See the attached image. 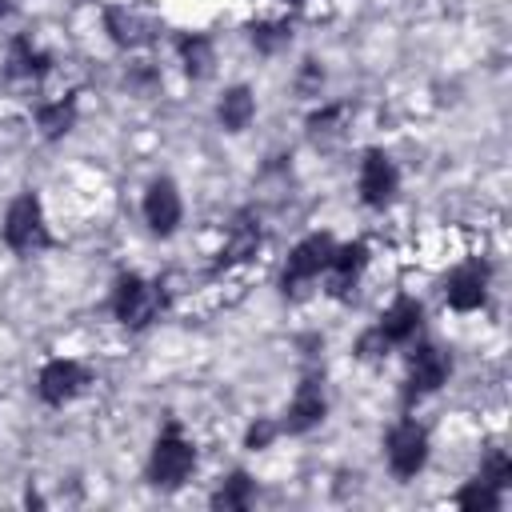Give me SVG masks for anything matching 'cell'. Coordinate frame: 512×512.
I'll return each mask as SVG.
<instances>
[{"mask_svg": "<svg viewBox=\"0 0 512 512\" xmlns=\"http://www.w3.org/2000/svg\"><path fill=\"white\" fill-rule=\"evenodd\" d=\"M248 504H252V476L248 472H232L212 492V508H220V512H244Z\"/></svg>", "mask_w": 512, "mask_h": 512, "instance_id": "cell-20", "label": "cell"}, {"mask_svg": "<svg viewBox=\"0 0 512 512\" xmlns=\"http://www.w3.org/2000/svg\"><path fill=\"white\" fill-rule=\"evenodd\" d=\"M36 128L48 136V140H60L76 128V100L72 96H60V100H48L36 108Z\"/></svg>", "mask_w": 512, "mask_h": 512, "instance_id": "cell-17", "label": "cell"}, {"mask_svg": "<svg viewBox=\"0 0 512 512\" xmlns=\"http://www.w3.org/2000/svg\"><path fill=\"white\" fill-rule=\"evenodd\" d=\"M396 188H400V172H396L392 156L380 148H368L360 160V200L368 208H384L396 196Z\"/></svg>", "mask_w": 512, "mask_h": 512, "instance_id": "cell-7", "label": "cell"}, {"mask_svg": "<svg viewBox=\"0 0 512 512\" xmlns=\"http://www.w3.org/2000/svg\"><path fill=\"white\" fill-rule=\"evenodd\" d=\"M4 244L20 256H32L40 248L52 244L48 236V224H44V208H40V196L36 192H20L8 212H4Z\"/></svg>", "mask_w": 512, "mask_h": 512, "instance_id": "cell-3", "label": "cell"}, {"mask_svg": "<svg viewBox=\"0 0 512 512\" xmlns=\"http://www.w3.org/2000/svg\"><path fill=\"white\" fill-rule=\"evenodd\" d=\"M196 468V448L192 440H184V432L176 424H168L156 444H152V456H148V484L156 488H180Z\"/></svg>", "mask_w": 512, "mask_h": 512, "instance_id": "cell-2", "label": "cell"}, {"mask_svg": "<svg viewBox=\"0 0 512 512\" xmlns=\"http://www.w3.org/2000/svg\"><path fill=\"white\" fill-rule=\"evenodd\" d=\"M276 432H280V424H272V420H256V424H248V432H244V448L260 452V448H268V444L276 440Z\"/></svg>", "mask_w": 512, "mask_h": 512, "instance_id": "cell-24", "label": "cell"}, {"mask_svg": "<svg viewBox=\"0 0 512 512\" xmlns=\"http://www.w3.org/2000/svg\"><path fill=\"white\" fill-rule=\"evenodd\" d=\"M8 12H12V0H0V20H4Z\"/></svg>", "mask_w": 512, "mask_h": 512, "instance_id": "cell-28", "label": "cell"}, {"mask_svg": "<svg viewBox=\"0 0 512 512\" xmlns=\"http://www.w3.org/2000/svg\"><path fill=\"white\" fill-rule=\"evenodd\" d=\"M176 52H180V64H184V72L192 76V80H204V76H212V64H216V52H212V40L208 36H180L176 40Z\"/></svg>", "mask_w": 512, "mask_h": 512, "instance_id": "cell-18", "label": "cell"}, {"mask_svg": "<svg viewBox=\"0 0 512 512\" xmlns=\"http://www.w3.org/2000/svg\"><path fill=\"white\" fill-rule=\"evenodd\" d=\"M160 308H164L160 284H152V280H144V276H136V272H124V276L116 280V288H112V316H116L124 328H132V332L148 328V324L160 316Z\"/></svg>", "mask_w": 512, "mask_h": 512, "instance_id": "cell-1", "label": "cell"}, {"mask_svg": "<svg viewBox=\"0 0 512 512\" xmlns=\"http://www.w3.org/2000/svg\"><path fill=\"white\" fill-rule=\"evenodd\" d=\"M452 372V360L444 356V348L436 344H420L412 356H408V400L416 396H432Z\"/></svg>", "mask_w": 512, "mask_h": 512, "instance_id": "cell-8", "label": "cell"}, {"mask_svg": "<svg viewBox=\"0 0 512 512\" xmlns=\"http://www.w3.org/2000/svg\"><path fill=\"white\" fill-rule=\"evenodd\" d=\"M180 216H184V204H180V192L168 176L152 180L148 192H144V220L156 236H172L180 228Z\"/></svg>", "mask_w": 512, "mask_h": 512, "instance_id": "cell-9", "label": "cell"}, {"mask_svg": "<svg viewBox=\"0 0 512 512\" xmlns=\"http://www.w3.org/2000/svg\"><path fill=\"white\" fill-rule=\"evenodd\" d=\"M364 264H368V244H364V240L340 244V248L332 252V260H328V292H332V296H348L352 284L360 280Z\"/></svg>", "mask_w": 512, "mask_h": 512, "instance_id": "cell-12", "label": "cell"}, {"mask_svg": "<svg viewBox=\"0 0 512 512\" xmlns=\"http://www.w3.org/2000/svg\"><path fill=\"white\" fill-rule=\"evenodd\" d=\"M52 68V56L44 48H36L28 36H16L8 44V72L12 76H44Z\"/></svg>", "mask_w": 512, "mask_h": 512, "instance_id": "cell-19", "label": "cell"}, {"mask_svg": "<svg viewBox=\"0 0 512 512\" xmlns=\"http://www.w3.org/2000/svg\"><path fill=\"white\" fill-rule=\"evenodd\" d=\"M320 84H324V68L316 64V60H304V68H300V76H296V92H320Z\"/></svg>", "mask_w": 512, "mask_h": 512, "instance_id": "cell-27", "label": "cell"}, {"mask_svg": "<svg viewBox=\"0 0 512 512\" xmlns=\"http://www.w3.org/2000/svg\"><path fill=\"white\" fill-rule=\"evenodd\" d=\"M384 456L396 480H412L428 464V432L416 420H400L384 440Z\"/></svg>", "mask_w": 512, "mask_h": 512, "instance_id": "cell-4", "label": "cell"}, {"mask_svg": "<svg viewBox=\"0 0 512 512\" xmlns=\"http://www.w3.org/2000/svg\"><path fill=\"white\" fill-rule=\"evenodd\" d=\"M324 412H328V400H324V388H320V380L316 376H308L300 388H296V396H292V404L284 408V432H292V436H300V432H308V428H316L320 420H324Z\"/></svg>", "mask_w": 512, "mask_h": 512, "instance_id": "cell-11", "label": "cell"}, {"mask_svg": "<svg viewBox=\"0 0 512 512\" xmlns=\"http://www.w3.org/2000/svg\"><path fill=\"white\" fill-rule=\"evenodd\" d=\"M104 32H108L112 44H120V48H140V44H148V40L156 36V24L144 20V16L132 12V8H108V12H104Z\"/></svg>", "mask_w": 512, "mask_h": 512, "instance_id": "cell-14", "label": "cell"}, {"mask_svg": "<svg viewBox=\"0 0 512 512\" xmlns=\"http://www.w3.org/2000/svg\"><path fill=\"white\" fill-rule=\"evenodd\" d=\"M444 300L456 312H476L488 304V268L484 264H460L448 280H444Z\"/></svg>", "mask_w": 512, "mask_h": 512, "instance_id": "cell-10", "label": "cell"}, {"mask_svg": "<svg viewBox=\"0 0 512 512\" xmlns=\"http://www.w3.org/2000/svg\"><path fill=\"white\" fill-rule=\"evenodd\" d=\"M344 112H348L344 104H328L324 112H316V116L308 120V128H312V136H320V132H336V124L344 120Z\"/></svg>", "mask_w": 512, "mask_h": 512, "instance_id": "cell-25", "label": "cell"}, {"mask_svg": "<svg viewBox=\"0 0 512 512\" xmlns=\"http://www.w3.org/2000/svg\"><path fill=\"white\" fill-rule=\"evenodd\" d=\"M420 320H424V308H420V300H412V296H396L388 308H384V316H380V336L388 340V344H404V340H412L416 336V328H420Z\"/></svg>", "mask_w": 512, "mask_h": 512, "instance_id": "cell-13", "label": "cell"}, {"mask_svg": "<svg viewBox=\"0 0 512 512\" xmlns=\"http://www.w3.org/2000/svg\"><path fill=\"white\" fill-rule=\"evenodd\" d=\"M260 248V224L252 216H236V224L228 228V244L220 248V268H232V264H244L248 256H256Z\"/></svg>", "mask_w": 512, "mask_h": 512, "instance_id": "cell-15", "label": "cell"}, {"mask_svg": "<svg viewBox=\"0 0 512 512\" xmlns=\"http://www.w3.org/2000/svg\"><path fill=\"white\" fill-rule=\"evenodd\" d=\"M388 352V340L380 336V328H372V332H364L360 340H356V356L360 360H376V356H384Z\"/></svg>", "mask_w": 512, "mask_h": 512, "instance_id": "cell-26", "label": "cell"}, {"mask_svg": "<svg viewBox=\"0 0 512 512\" xmlns=\"http://www.w3.org/2000/svg\"><path fill=\"white\" fill-rule=\"evenodd\" d=\"M88 380H92V372H88L80 360H72V356H56V360H48V364L40 368L36 392H40L44 404H68L72 396L84 392Z\"/></svg>", "mask_w": 512, "mask_h": 512, "instance_id": "cell-6", "label": "cell"}, {"mask_svg": "<svg viewBox=\"0 0 512 512\" xmlns=\"http://www.w3.org/2000/svg\"><path fill=\"white\" fill-rule=\"evenodd\" d=\"M480 480H488L492 488L504 492L512 484V460H508V452H488L484 464H480Z\"/></svg>", "mask_w": 512, "mask_h": 512, "instance_id": "cell-23", "label": "cell"}, {"mask_svg": "<svg viewBox=\"0 0 512 512\" xmlns=\"http://www.w3.org/2000/svg\"><path fill=\"white\" fill-rule=\"evenodd\" d=\"M248 32H252L256 52H264V56H276L280 48L292 44V24H288V20H260V24H252Z\"/></svg>", "mask_w": 512, "mask_h": 512, "instance_id": "cell-21", "label": "cell"}, {"mask_svg": "<svg viewBox=\"0 0 512 512\" xmlns=\"http://www.w3.org/2000/svg\"><path fill=\"white\" fill-rule=\"evenodd\" d=\"M456 504L460 508H476V512H496L500 508V488H492L488 480H472V484H464L460 492H456Z\"/></svg>", "mask_w": 512, "mask_h": 512, "instance_id": "cell-22", "label": "cell"}, {"mask_svg": "<svg viewBox=\"0 0 512 512\" xmlns=\"http://www.w3.org/2000/svg\"><path fill=\"white\" fill-rule=\"evenodd\" d=\"M252 116H256V96H252V88H244V84H232V88L220 96V104H216V120H220L228 132H244Z\"/></svg>", "mask_w": 512, "mask_h": 512, "instance_id": "cell-16", "label": "cell"}, {"mask_svg": "<svg viewBox=\"0 0 512 512\" xmlns=\"http://www.w3.org/2000/svg\"><path fill=\"white\" fill-rule=\"evenodd\" d=\"M332 252H336V240H332L328 232H312V236H304V240L288 252V264H284V276H280L284 292H296L300 284H308V280H316L320 272H328Z\"/></svg>", "mask_w": 512, "mask_h": 512, "instance_id": "cell-5", "label": "cell"}]
</instances>
